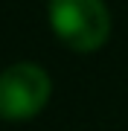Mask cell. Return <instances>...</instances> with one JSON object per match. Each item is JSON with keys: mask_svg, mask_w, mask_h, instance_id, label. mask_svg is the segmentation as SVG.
<instances>
[{"mask_svg": "<svg viewBox=\"0 0 128 131\" xmlns=\"http://www.w3.org/2000/svg\"><path fill=\"white\" fill-rule=\"evenodd\" d=\"M52 82L47 70L32 61H18L0 70V119L26 122L50 102Z\"/></svg>", "mask_w": 128, "mask_h": 131, "instance_id": "obj_2", "label": "cell"}, {"mask_svg": "<svg viewBox=\"0 0 128 131\" xmlns=\"http://www.w3.org/2000/svg\"><path fill=\"white\" fill-rule=\"evenodd\" d=\"M47 18L52 35L73 52H96L111 35L105 0H50Z\"/></svg>", "mask_w": 128, "mask_h": 131, "instance_id": "obj_1", "label": "cell"}]
</instances>
